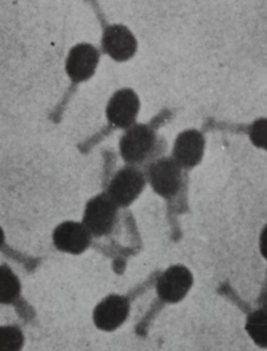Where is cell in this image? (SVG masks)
Wrapping results in <instances>:
<instances>
[{
	"mask_svg": "<svg viewBox=\"0 0 267 351\" xmlns=\"http://www.w3.org/2000/svg\"><path fill=\"white\" fill-rule=\"evenodd\" d=\"M157 138L148 125H134L128 129L119 141L121 158L130 166L140 165L152 156Z\"/></svg>",
	"mask_w": 267,
	"mask_h": 351,
	"instance_id": "obj_1",
	"label": "cell"
},
{
	"mask_svg": "<svg viewBox=\"0 0 267 351\" xmlns=\"http://www.w3.org/2000/svg\"><path fill=\"white\" fill-rule=\"evenodd\" d=\"M140 109V101L136 93L131 88L117 90L106 108L109 123L119 129H130L133 127Z\"/></svg>",
	"mask_w": 267,
	"mask_h": 351,
	"instance_id": "obj_6",
	"label": "cell"
},
{
	"mask_svg": "<svg viewBox=\"0 0 267 351\" xmlns=\"http://www.w3.org/2000/svg\"><path fill=\"white\" fill-rule=\"evenodd\" d=\"M246 331L256 346L267 348V313L264 309L250 313L246 323Z\"/></svg>",
	"mask_w": 267,
	"mask_h": 351,
	"instance_id": "obj_12",
	"label": "cell"
},
{
	"mask_svg": "<svg viewBox=\"0 0 267 351\" xmlns=\"http://www.w3.org/2000/svg\"><path fill=\"white\" fill-rule=\"evenodd\" d=\"M205 139L196 130H188L178 136L173 148V158L183 169H192L204 156Z\"/></svg>",
	"mask_w": 267,
	"mask_h": 351,
	"instance_id": "obj_11",
	"label": "cell"
},
{
	"mask_svg": "<svg viewBox=\"0 0 267 351\" xmlns=\"http://www.w3.org/2000/svg\"><path fill=\"white\" fill-rule=\"evenodd\" d=\"M92 237V233L84 223L67 221L54 230L53 241L59 251L80 255L90 247Z\"/></svg>",
	"mask_w": 267,
	"mask_h": 351,
	"instance_id": "obj_7",
	"label": "cell"
},
{
	"mask_svg": "<svg viewBox=\"0 0 267 351\" xmlns=\"http://www.w3.org/2000/svg\"><path fill=\"white\" fill-rule=\"evenodd\" d=\"M182 167L173 158H161L149 165V183L155 193L163 198H172L182 185Z\"/></svg>",
	"mask_w": 267,
	"mask_h": 351,
	"instance_id": "obj_3",
	"label": "cell"
},
{
	"mask_svg": "<svg viewBox=\"0 0 267 351\" xmlns=\"http://www.w3.org/2000/svg\"><path fill=\"white\" fill-rule=\"evenodd\" d=\"M100 60V53L89 43H80L70 49L66 61V72L72 82H82L94 75Z\"/></svg>",
	"mask_w": 267,
	"mask_h": 351,
	"instance_id": "obj_8",
	"label": "cell"
},
{
	"mask_svg": "<svg viewBox=\"0 0 267 351\" xmlns=\"http://www.w3.org/2000/svg\"><path fill=\"white\" fill-rule=\"evenodd\" d=\"M102 49L115 61L125 62L136 53L137 40L127 27L109 25L103 33Z\"/></svg>",
	"mask_w": 267,
	"mask_h": 351,
	"instance_id": "obj_10",
	"label": "cell"
},
{
	"mask_svg": "<svg viewBox=\"0 0 267 351\" xmlns=\"http://www.w3.org/2000/svg\"><path fill=\"white\" fill-rule=\"evenodd\" d=\"M249 136L256 147L267 150V119L254 121L250 127Z\"/></svg>",
	"mask_w": 267,
	"mask_h": 351,
	"instance_id": "obj_15",
	"label": "cell"
},
{
	"mask_svg": "<svg viewBox=\"0 0 267 351\" xmlns=\"http://www.w3.org/2000/svg\"><path fill=\"white\" fill-rule=\"evenodd\" d=\"M262 309H264L267 313V289L264 296H262Z\"/></svg>",
	"mask_w": 267,
	"mask_h": 351,
	"instance_id": "obj_17",
	"label": "cell"
},
{
	"mask_svg": "<svg viewBox=\"0 0 267 351\" xmlns=\"http://www.w3.org/2000/svg\"><path fill=\"white\" fill-rule=\"evenodd\" d=\"M259 247L262 256L267 260V225L260 234Z\"/></svg>",
	"mask_w": 267,
	"mask_h": 351,
	"instance_id": "obj_16",
	"label": "cell"
},
{
	"mask_svg": "<svg viewBox=\"0 0 267 351\" xmlns=\"http://www.w3.org/2000/svg\"><path fill=\"white\" fill-rule=\"evenodd\" d=\"M119 206L107 193L93 197L86 204L82 223L94 237H101L113 232L117 224Z\"/></svg>",
	"mask_w": 267,
	"mask_h": 351,
	"instance_id": "obj_2",
	"label": "cell"
},
{
	"mask_svg": "<svg viewBox=\"0 0 267 351\" xmlns=\"http://www.w3.org/2000/svg\"><path fill=\"white\" fill-rule=\"evenodd\" d=\"M22 331L14 326L0 329V351H20L23 348Z\"/></svg>",
	"mask_w": 267,
	"mask_h": 351,
	"instance_id": "obj_14",
	"label": "cell"
},
{
	"mask_svg": "<svg viewBox=\"0 0 267 351\" xmlns=\"http://www.w3.org/2000/svg\"><path fill=\"white\" fill-rule=\"evenodd\" d=\"M194 284V278L188 268L174 265L167 268L157 280L156 291L159 298L167 303L183 300Z\"/></svg>",
	"mask_w": 267,
	"mask_h": 351,
	"instance_id": "obj_5",
	"label": "cell"
},
{
	"mask_svg": "<svg viewBox=\"0 0 267 351\" xmlns=\"http://www.w3.org/2000/svg\"><path fill=\"white\" fill-rule=\"evenodd\" d=\"M129 313L130 303L126 297L111 295L95 308V326L102 331H115L125 323Z\"/></svg>",
	"mask_w": 267,
	"mask_h": 351,
	"instance_id": "obj_9",
	"label": "cell"
},
{
	"mask_svg": "<svg viewBox=\"0 0 267 351\" xmlns=\"http://www.w3.org/2000/svg\"><path fill=\"white\" fill-rule=\"evenodd\" d=\"M21 285L14 272L6 265L0 268V302L12 304L20 296Z\"/></svg>",
	"mask_w": 267,
	"mask_h": 351,
	"instance_id": "obj_13",
	"label": "cell"
},
{
	"mask_svg": "<svg viewBox=\"0 0 267 351\" xmlns=\"http://www.w3.org/2000/svg\"><path fill=\"white\" fill-rule=\"evenodd\" d=\"M146 185L144 173L134 166L119 170L109 183L106 193L119 206H129Z\"/></svg>",
	"mask_w": 267,
	"mask_h": 351,
	"instance_id": "obj_4",
	"label": "cell"
}]
</instances>
